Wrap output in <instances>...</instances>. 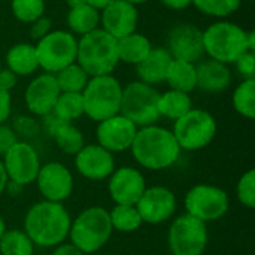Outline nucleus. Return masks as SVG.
Segmentation results:
<instances>
[{"label": "nucleus", "instance_id": "obj_1", "mask_svg": "<svg viewBox=\"0 0 255 255\" xmlns=\"http://www.w3.org/2000/svg\"><path fill=\"white\" fill-rule=\"evenodd\" d=\"M72 218L63 203L42 200L25 214L24 233L34 247L54 248L69 238Z\"/></svg>", "mask_w": 255, "mask_h": 255}, {"label": "nucleus", "instance_id": "obj_2", "mask_svg": "<svg viewBox=\"0 0 255 255\" xmlns=\"http://www.w3.org/2000/svg\"><path fill=\"white\" fill-rule=\"evenodd\" d=\"M130 151L137 164L149 170L169 169L181 155V148L172 130L157 124L139 127Z\"/></svg>", "mask_w": 255, "mask_h": 255}, {"label": "nucleus", "instance_id": "obj_3", "mask_svg": "<svg viewBox=\"0 0 255 255\" xmlns=\"http://www.w3.org/2000/svg\"><path fill=\"white\" fill-rule=\"evenodd\" d=\"M203 51L211 60L233 64L244 52L255 51V31L229 19H218L203 30Z\"/></svg>", "mask_w": 255, "mask_h": 255}, {"label": "nucleus", "instance_id": "obj_4", "mask_svg": "<svg viewBox=\"0 0 255 255\" xmlns=\"http://www.w3.org/2000/svg\"><path fill=\"white\" fill-rule=\"evenodd\" d=\"M76 63L87 72L90 78L112 75L120 63L117 39L100 27L78 37Z\"/></svg>", "mask_w": 255, "mask_h": 255}, {"label": "nucleus", "instance_id": "obj_5", "mask_svg": "<svg viewBox=\"0 0 255 255\" xmlns=\"http://www.w3.org/2000/svg\"><path fill=\"white\" fill-rule=\"evenodd\" d=\"M112 232L109 211L102 206H91L72 221L69 238L70 244L84 254H94L109 242Z\"/></svg>", "mask_w": 255, "mask_h": 255}, {"label": "nucleus", "instance_id": "obj_6", "mask_svg": "<svg viewBox=\"0 0 255 255\" xmlns=\"http://www.w3.org/2000/svg\"><path fill=\"white\" fill-rule=\"evenodd\" d=\"M81 94L84 112L90 120L100 123L120 114L123 85L114 75L91 76Z\"/></svg>", "mask_w": 255, "mask_h": 255}, {"label": "nucleus", "instance_id": "obj_7", "mask_svg": "<svg viewBox=\"0 0 255 255\" xmlns=\"http://www.w3.org/2000/svg\"><path fill=\"white\" fill-rule=\"evenodd\" d=\"M158 97L160 93L155 87L140 81H131L123 87L120 114L137 128L155 124L160 120Z\"/></svg>", "mask_w": 255, "mask_h": 255}, {"label": "nucleus", "instance_id": "obj_8", "mask_svg": "<svg viewBox=\"0 0 255 255\" xmlns=\"http://www.w3.org/2000/svg\"><path fill=\"white\" fill-rule=\"evenodd\" d=\"M39 69L55 75L76 61L78 37L69 30H52L34 43Z\"/></svg>", "mask_w": 255, "mask_h": 255}, {"label": "nucleus", "instance_id": "obj_9", "mask_svg": "<svg viewBox=\"0 0 255 255\" xmlns=\"http://www.w3.org/2000/svg\"><path fill=\"white\" fill-rule=\"evenodd\" d=\"M217 130L218 126L211 112L193 108L175 121L172 133L181 151H199L214 140Z\"/></svg>", "mask_w": 255, "mask_h": 255}, {"label": "nucleus", "instance_id": "obj_10", "mask_svg": "<svg viewBox=\"0 0 255 255\" xmlns=\"http://www.w3.org/2000/svg\"><path fill=\"white\" fill-rule=\"evenodd\" d=\"M208 241L206 224L188 214L178 217L167 233V245L172 255H203Z\"/></svg>", "mask_w": 255, "mask_h": 255}, {"label": "nucleus", "instance_id": "obj_11", "mask_svg": "<svg viewBox=\"0 0 255 255\" xmlns=\"http://www.w3.org/2000/svg\"><path fill=\"white\" fill-rule=\"evenodd\" d=\"M184 203L187 214L205 224L223 218L230 208L229 194L211 184H199L190 188Z\"/></svg>", "mask_w": 255, "mask_h": 255}, {"label": "nucleus", "instance_id": "obj_12", "mask_svg": "<svg viewBox=\"0 0 255 255\" xmlns=\"http://www.w3.org/2000/svg\"><path fill=\"white\" fill-rule=\"evenodd\" d=\"M1 161L7 179L22 187L34 182L42 166L37 151L30 143L22 140H16L3 155Z\"/></svg>", "mask_w": 255, "mask_h": 255}, {"label": "nucleus", "instance_id": "obj_13", "mask_svg": "<svg viewBox=\"0 0 255 255\" xmlns=\"http://www.w3.org/2000/svg\"><path fill=\"white\" fill-rule=\"evenodd\" d=\"M203 30L191 22H181L167 34L166 49L175 60H184L190 63L202 61L203 51Z\"/></svg>", "mask_w": 255, "mask_h": 255}, {"label": "nucleus", "instance_id": "obj_14", "mask_svg": "<svg viewBox=\"0 0 255 255\" xmlns=\"http://www.w3.org/2000/svg\"><path fill=\"white\" fill-rule=\"evenodd\" d=\"M43 200L63 203L73 193V175L58 161H51L40 166L34 179Z\"/></svg>", "mask_w": 255, "mask_h": 255}, {"label": "nucleus", "instance_id": "obj_15", "mask_svg": "<svg viewBox=\"0 0 255 255\" xmlns=\"http://www.w3.org/2000/svg\"><path fill=\"white\" fill-rule=\"evenodd\" d=\"M143 223L157 226L169 221L176 211V196L163 185L146 187L134 205Z\"/></svg>", "mask_w": 255, "mask_h": 255}, {"label": "nucleus", "instance_id": "obj_16", "mask_svg": "<svg viewBox=\"0 0 255 255\" xmlns=\"http://www.w3.org/2000/svg\"><path fill=\"white\" fill-rule=\"evenodd\" d=\"M60 93L61 91L57 85L55 76L52 73L42 72L36 75L25 87L24 91L25 108L33 115L45 118L52 114Z\"/></svg>", "mask_w": 255, "mask_h": 255}, {"label": "nucleus", "instance_id": "obj_17", "mask_svg": "<svg viewBox=\"0 0 255 255\" xmlns=\"http://www.w3.org/2000/svg\"><path fill=\"white\" fill-rule=\"evenodd\" d=\"M136 131H137V127L124 115L121 114L114 115L97 124V128H96L97 145H100L102 148H105L106 151L112 154L124 152L130 149L133 139L136 136Z\"/></svg>", "mask_w": 255, "mask_h": 255}, {"label": "nucleus", "instance_id": "obj_18", "mask_svg": "<svg viewBox=\"0 0 255 255\" xmlns=\"http://www.w3.org/2000/svg\"><path fill=\"white\" fill-rule=\"evenodd\" d=\"M145 176L134 167L124 166L115 169L109 176L108 191L115 205H136L146 190Z\"/></svg>", "mask_w": 255, "mask_h": 255}, {"label": "nucleus", "instance_id": "obj_19", "mask_svg": "<svg viewBox=\"0 0 255 255\" xmlns=\"http://www.w3.org/2000/svg\"><path fill=\"white\" fill-rule=\"evenodd\" d=\"M139 22L137 6L126 0H114L100 10V28L117 40L136 31Z\"/></svg>", "mask_w": 255, "mask_h": 255}, {"label": "nucleus", "instance_id": "obj_20", "mask_svg": "<svg viewBox=\"0 0 255 255\" xmlns=\"http://www.w3.org/2000/svg\"><path fill=\"white\" fill-rule=\"evenodd\" d=\"M75 167L85 179L103 181L115 170V158L112 152L97 143L84 145V148L75 155Z\"/></svg>", "mask_w": 255, "mask_h": 255}, {"label": "nucleus", "instance_id": "obj_21", "mask_svg": "<svg viewBox=\"0 0 255 255\" xmlns=\"http://www.w3.org/2000/svg\"><path fill=\"white\" fill-rule=\"evenodd\" d=\"M196 70H197V88L205 93H211V94L223 93L232 85L233 73L230 67L224 63L208 58L199 61V64H196Z\"/></svg>", "mask_w": 255, "mask_h": 255}, {"label": "nucleus", "instance_id": "obj_22", "mask_svg": "<svg viewBox=\"0 0 255 255\" xmlns=\"http://www.w3.org/2000/svg\"><path fill=\"white\" fill-rule=\"evenodd\" d=\"M172 60L173 58L166 48L154 46L151 49V52L148 54V57L143 61H140L137 66H134L137 78H139L137 81L145 82L152 87L163 84L166 81L167 69L172 63Z\"/></svg>", "mask_w": 255, "mask_h": 255}, {"label": "nucleus", "instance_id": "obj_23", "mask_svg": "<svg viewBox=\"0 0 255 255\" xmlns=\"http://www.w3.org/2000/svg\"><path fill=\"white\" fill-rule=\"evenodd\" d=\"M45 118L51 123V124H48V127H49V133H51L52 139L55 140L57 146L64 154L76 155L84 148V145H85L84 134L76 126H73V123L60 121L52 114Z\"/></svg>", "mask_w": 255, "mask_h": 255}, {"label": "nucleus", "instance_id": "obj_24", "mask_svg": "<svg viewBox=\"0 0 255 255\" xmlns=\"http://www.w3.org/2000/svg\"><path fill=\"white\" fill-rule=\"evenodd\" d=\"M6 67L12 70L18 78L19 76H30L39 70L37 55L33 43L19 42L9 48L4 57Z\"/></svg>", "mask_w": 255, "mask_h": 255}, {"label": "nucleus", "instance_id": "obj_25", "mask_svg": "<svg viewBox=\"0 0 255 255\" xmlns=\"http://www.w3.org/2000/svg\"><path fill=\"white\" fill-rule=\"evenodd\" d=\"M152 43L148 39V36L142 33H131L117 40V49H118V60L120 63L137 66L140 61H143L148 54L152 49Z\"/></svg>", "mask_w": 255, "mask_h": 255}, {"label": "nucleus", "instance_id": "obj_26", "mask_svg": "<svg viewBox=\"0 0 255 255\" xmlns=\"http://www.w3.org/2000/svg\"><path fill=\"white\" fill-rule=\"evenodd\" d=\"M170 90L182 91V93H193L197 88V70L196 64L184 60H172L166 81Z\"/></svg>", "mask_w": 255, "mask_h": 255}, {"label": "nucleus", "instance_id": "obj_27", "mask_svg": "<svg viewBox=\"0 0 255 255\" xmlns=\"http://www.w3.org/2000/svg\"><path fill=\"white\" fill-rule=\"evenodd\" d=\"M66 21L69 31L76 37H81L100 27V10L85 3L82 6L69 9Z\"/></svg>", "mask_w": 255, "mask_h": 255}, {"label": "nucleus", "instance_id": "obj_28", "mask_svg": "<svg viewBox=\"0 0 255 255\" xmlns=\"http://www.w3.org/2000/svg\"><path fill=\"white\" fill-rule=\"evenodd\" d=\"M193 109V100L188 93L167 90L158 97V114L170 121H176Z\"/></svg>", "mask_w": 255, "mask_h": 255}, {"label": "nucleus", "instance_id": "obj_29", "mask_svg": "<svg viewBox=\"0 0 255 255\" xmlns=\"http://www.w3.org/2000/svg\"><path fill=\"white\" fill-rule=\"evenodd\" d=\"M52 115L58 118L60 121L66 123H73L79 120L84 112V100L81 93H60Z\"/></svg>", "mask_w": 255, "mask_h": 255}, {"label": "nucleus", "instance_id": "obj_30", "mask_svg": "<svg viewBox=\"0 0 255 255\" xmlns=\"http://www.w3.org/2000/svg\"><path fill=\"white\" fill-rule=\"evenodd\" d=\"M109 220L112 229L123 233L136 232L143 224L137 208L133 205H115L112 211H109Z\"/></svg>", "mask_w": 255, "mask_h": 255}, {"label": "nucleus", "instance_id": "obj_31", "mask_svg": "<svg viewBox=\"0 0 255 255\" xmlns=\"http://www.w3.org/2000/svg\"><path fill=\"white\" fill-rule=\"evenodd\" d=\"M54 76L61 93H82L90 79L87 72L76 61L66 66Z\"/></svg>", "mask_w": 255, "mask_h": 255}, {"label": "nucleus", "instance_id": "obj_32", "mask_svg": "<svg viewBox=\"0 0 255 255\" xmlns=\"http://www.w3.org/2000/svg\"><path fill=\"white\" fill-rule=\"evenodd\" d=\"M233 108L244 118H255V78L242 79L233 91Z\"/></svg>", "mask_w": 255, "mask_h": 255}, {"label": "nucleus", "instance_id": "obj_33", "mask_svg": "<svg viewBox=\"0 0 255 255\" xmlns=\"http://www.w3.org/2000/svg\"><path fill=\"white\" fill-rule=\"evenodd\" d=\"M34 245L24 230H6L0 238V255H33Z\"/></svg>", "mask_w": 255, "mask_h": 255}, {"label": "nucleus", "instance_id": "obj_34", "mask_svg": "<svg viewBox=\"0 0 255 255\" xmlns=\"http://www.w3.org/2000/svg\"><path fill=\"white\" fill-rule=\"evenodd\" d=\"M242 0H193V6L203 15L226 19L239 10Z\"/></svg>", "mask_w": 255, "mask_h": 255}, {"label": "nucleus", "instance_id": "obj_35", "mask_svg": "<svg viewBox=\"0 0 255 255\" xmlns=\"http://www.w3.org/2000/svg\"><path fill=\"white\" fill-rule=\"evenodd\" d=\"M45 0H10V12L22 24H31L45 15Z\"/></svg>", "mask_w": 255, "mask_h": 255}, {"label": "nucleus", "instance_id": "obj_36", "mask_svg": "<svg viewBox=\"0 0 255 255\" xmlns=\"http://www.w3.org/2000/svg\"><path fill=\"white\" fill-rule=\"evenodd\" d=\"M236 194H238V200L241 202V205H244L248 209H254L255 208V170L250 169L248 172H245L239 181H238V187H236Z\"/></svg>", "mask_w": 255, "mask_h": 255}, {"label": "nucleus", "instance_id": "obj_37", "mask_svg": "<svg viewBox=\"0 0 255 255\" xmlns=\"http://www.w3.org/2000/svg\"><path fill=\"white\" fill-rule=\"evenodd\" d=\"M233 64H235L238 73L244 79H253V78H255V51L244 52Z\"/></svg>", "mask_w": 255, "mask_h": 255}, {"label": "nucleus", "instance_id": "obj_38", "mask_svg": "<svg viewBox=\"0 0 255 255\" xmlns=\"http://www.w3.org/2000/svg\"><path fill=\"white\" fill-rule=\"evenodd\" d=\"M52 30H54L52 28V19L43 15L39 19H36L34 22L30 24V37L37 42Z\"/></svg>", "mask_w": 255, "mask_h": 255}, {"label": "nucleus", "instance_id": "obj_39", "mask_svg": "<svg viewBox=\"0 0 255 255\" xmlns=\"http://www.w3.org/2000/svg\"><path fill=\"white\" fill-rule=\"evenodd\" d=\"M18 140L16 133L12 127H9L6 123L0 124V155H4L7 149Z\"/></svg>", "mask_w": 255, "mask_h": 255}, {"label": "nucleus", "instance_id": "obj_40", "mask_svg": "<svg viewBox=\"0 0 255 255\" xmlns=\"http://www.w3.org/2000/svg\"><path fill=\"white\" fill-rule=\"evenodd\" d=\"M12 114V96L10 91L0 87V124H4Z\"/></svg>", "mask_w": 255, "mask_h": 255}, {"label": "nucleus", "instance_id": "obj_41", "mask_svg": "<svg viewBox=\"0 0 255 255\" xmlns=\"http://www.w3.org/2000/svg\"><path fill=\"white\" fill-rule=\"evenodd\" d=\"M16 84H18V76L7 67H3L0 70V87L10 91L16 87Z\"/></svg>", "mask_w": 255, "mask_h": 255}, {"label": "nucleus", "instance_id": "obj_42", "mask_svg": "<svg viewBox=\"0 0 255 255\" xmlns=\"http://www.w3.org/2000/svg\"><path fill=\"white\" fill-rule=\"evenodd\" d=\"M52 255H85L82 251H79L73 244H60L57 247H54Z\"/></svg>", "mask_w": 255, "mask_h": 255}, {"label": "nucleus", "instance_id": "obj_43", "mask_svg": "<svg viewBox=\"0 0 255 255\" xmlns=\"http://www.w3.org/2000/svg\"><path fill=\"white\" fill-rule=\"evenodd\" d=\"M163 6L172 10H184L190 6H193V0H160Z\"/></svg>", "mask_w": 255, "mask_h": 255}, {"label": "nucleus", "instance_id": "obj_44", "mask_svg": "<svg viewBox=\"0 0 255 255\" xmlns=\"http://www.w3.org/2000/svg\"><path fill=\"white\" fill-rule=\"evenodd\" d=\"M9 179H7V175H6V170H4V166H3V161L0 160V196L6 191V185H7Z\"/></svg>", "mask_w": 255, "mask_h": 255}, {"label": "nucleus", "instance_id": "obj_45", "mask_svg": "<svg viewBox=\"0 0 255 255\" xmlns=\"http://www.w3.org/2000/svg\"><path fill=\"white\" fill-rule=\"evenodd\" d=\"M114 0H87V4H90V6H93V7H96V9H99V10H102V9H105L108 4H111Z\"/></svg>", "mask_w": 255, "mask_h": 255}, {"label": "nucleus", "instance_id": "obj_46", "mask_svg": "<svg viewBox=\"0 0 255 255\" xmlns=\"http://www.w3.org/2000/svg\"><path fill=\"white\" fill-rule=\"evenodd\" d=\"M64 1H66V4L69 6V9L78 7V6H82V4L87 3V0H64Z\"/></svg>", "mask_w": 255, "mask_h": 255}, {"label": "nucleus", "instance_id": "obj_47", "mask_svg": "<svg viewBox=\"0 0 255 255\" xmlns=\"http://www.w3.org/2000/svg\"><path fill=\"white\" fill-rule=\"evenodd\" d=\"M6 232V223H4V220H3V217L0 215V238L3 236V233Z\"/></svg>", "mask_w": 255, "mask_h": 255}, {"label": "nucleus", "instance_id": "obj_48", "mask_svg": "<svg viewBox=\"0 0 255 255\" xmlns=\"http://www.w3.org/2000/svg\"><path fill=\"white\" fill-rule=\"evenodd\" d=\"M126 1H128V3H131V4H134V6H137V4L146 3L148 0H126Z\"/></svg>", "mask_w": 255, "mask_h": 255}, {"label": "nucleus", "instance_id": "obj_49", "mask_svg": "<svg viewBox=\"0 0 255 255\" xmlns=\"http://www.w3.org/2000/svg\"><path fill=\"white\" fill-rule=\"evenodd\" d=\"M3 69V61H1V58H0V70Z\"/></svg>", "mask_w": 255, "mask_h": 255}]
</instances>
